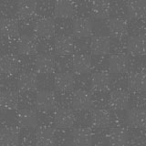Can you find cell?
Returning a JSON list of instances; mask_svg holds the SVG:
<instances>
[{"mask_svg": "<svg viewBox=\"0 0 146 146\" xmlns=\"http://www.w3.org/2000/svg\"><path fill=\"white\" fill-rule=\"evenodd\" d=\"M18 102V95L15 91L12 90H7L4 91L1 94L0 98V105L3 111H11L17 107Z\"/></svg>", "mask_w": 146, "mask_h": 146, "instance_id": "1f68e13d", "label": "cell"}, {"mask_svg": "<svg viewBox=\"0 0 146 146\" xmlns=\"http://www.w3.org/2000/svg\"><path fill=\"white\" fill-rule=\"evenodd\" d=\"M38 84V78L36 73L31 71L23 72L17 80V88L21 91L35 90Z\"/></svg>", "mask_w": 146, "mask_h": 146, "instance_id": "9a60e30c", "label": "cell"}, {"mask_svg": "<svg viewBox=\"0 0 146 146\" xmlns=\"http://www.w3.org/2000/svg\"><path fill=\"white\" fill-rule=\"evenodd\" d=\"M111 77L107 71H98L91 78L90 87L95 91H105L111 85Z\"/></svg>", "mask_w": 146, "mask_h": 146, "instance_id": "7c38bea8", "label": "cell"}, {"mask_svg": "<svg viewBox=\"0 0 146 146\" xmlns=\"http://www.w3.org/2000/svg\"><path fill=\"white\" fill-rule=\"evenodd\" d=\"M90 11L94 17L103 19L110 16L111 4L108 0H94L90 6Z\"/></svg>", "mask_w": 146, "mask_h": 146, "instance_id": "484cf974", "label": "cell"}, {"mask_svg": "<svg viewBox=\"0 0 146 146\" xmlns=\"http://www.w3.org/2000/svg\"><path fill=\"white\" fill-rule=\"evenodd\" d=\"M111 48V41L107 36H96L91 39L90 48L94 55L103 56L110 52Z\"/></svg>", "mask_w": 146, "mask_h": 146, "instance_id": "3957f363", "label": "cell"}, {"mask_svg": "<svg viewBox=\"0 0 146 146\" xmlns=\"http://www.w3.org/2000/svg\"><path fill=\"white\" fill-rule=\"evenodd\" d=\"M72 106L77 111H87L93 104L92 95L88 90H78L72 95Z\"/></svg>", "mask_w": 146, "mask_h": 146, "instance_id": "6da1fadb", "label": "cell"}, {"mask_svg": "<svg viewBox=\"0 0 146 146\" xmlns=\"http://www.w3.org/2000/svg\"><path fill=\"white\" fill-rule=\"evenodd\" d=\"M56 141L55 131L48 126H42L36 132V143L38 145H51Z\"/></svg>", "mask_w": 146, "mask_h": 146, "instance_id": "d6986e66", "label": "cell"}, {"mask_svg": "<svg viewBox=\"0 0 146 146\" xmlns=\"http://www.w3.org/2000/svg\"><path fill=\"white\" fill-rule=\"evenodd\" d=\"M38 11V5L33 0H22L18 4L17 14L21 19H29L33 17Z\"/></svg>", "mask_w": 146, "mask_h": 146, "instance_id": "603a6c76", "label": "cell"}, {"mask_svg": "<svg viewBox=\"0 0 146 146\" xmlns=\"http://www.w3.org/2000/svg\"><path fill=\"white\" fill-rule=\"evenodd\" d=\"M76 12L75 4L71 0H58L54 7V13L58 17L70 18Z\"/></svg>", "mask_w": 146, "mask_h": 146, "instance_id": "ac0fdd59", "label": "cell"}, {"mask_svg": "<svg viewBox=\"0 0 146 146\" xmlns=\"http://www.w3.org/2000/svg\"><path fill=\"white\" fill-rule=\"evenodd\" d=\"M41 1H48V0H41Z\"/></svg>", "mask_w": 146, "mask_h": 146, "instance_id": "74e56055", "label": "cell"}, {"mask_svg": "<svg viewBox=\"0 0 146 146\" xmlns=\"http://www.w3.org/2000/svg\"><path fill=\"white\" fill-rule=\"evenodd\" d=\"M143 27H144V30H145V33H146V21L144 22V26H143Z\"/></svg>", "mask_w": 146, "mask_h": 146, "instance_id": "d6a6232c", "label": "cell"}, {"mask_svg": "<svg viewBox=\"0 0 146 146\" xmlns=\"http://www.w3.org/2000/svg\"><path fill=\"white\" fill-rule=\"evenodd\" d=\"M130 102V97L126 91L123 90H114L110 94L108 100V104L112 110L121 111L128 107Z\"/></svg>", "mask_w": 146, "mask_h": 146, "instance_id": "8992f818", "label": "cell"}, {"mask_svg": "<svg viewBox=\"0 0 146 146\" xmlns=\"http://www.w3.org/2000/svg\"><path fill=\"white\" fill-rule=\"evenodd\" d=\"M144 65H145V68H146V59H145V63H144Z\"/></svg>", "mask_w": 146, "mask_h": 146, "instance_id": "d590c367", "label": "cell"}, {"mask_svg": "<svg viewBox=\"0 0 146 146\" xmlns=\"http://www.w3.org/2000/svg\"><path fill=\"white\" fill-rule=\"evenodd\" d=\"M71 140L76 145H90L92 143L93 133L89 128H78L72 131Z\"/></svg>", "mask_w": 146, "mask_h": 146, "instance_id": "ffe728a7", "label": "cell"}, {"mask_svg": "<svg viewBox=\"0 0 146 146\" xmlns=\"http://www.w3.org/2000/svg\"><path fill=\"white\" fill-rule=\"evenodd\" d=\"M145 143H146V132H145Z\"/></svg>", "mask_w": 146, "mask_h": 146, "instance_id": "8d00e7d4", "label": "cell"}, {"mask_svg": "<svg viewBox=\"0 0 146 146\" xmlns=\"http://www.w3.org/2000/svg\"><path fill=\"white\" fill-rule=\"evenodd\" d=\"M19 67V59L13 54L4 55L0 61V70L4 75L12 76L17 73Z\"/></svg>", "mask_w": 146, "mask_h": 146, "instance_id": "4fadbf2b", "label": "cell"}, {"mask_svg": "<svg viewBox=\"0 0 146 146\" xmlns=\"http://www.w3.org/2000/svg\"><path fill=\"white\" fill-rule=\"evenodd\" d=\"M128 132L125 129L121 127L112 128L107 133L106 139L108 143L111 145H125L128 143Z\"/></svg>", "mask_w": 146, "mask_h": 146, "instance_id": "7402d4cb", "label": "cell"}, {"mask_svg": "<svg viewBox=\"0 0 146 146\" xmlns=\"http://www.w3.org/2000/svg\"><path fill=\"white\" fill-rule=\"evenodd\" d=\"M127 51L131 56H140L146 52V38L141 35L131 36L127 41Z\"/></svg>", "mask_w": 146, "mask_h": 146, "instance_id": "ba28073f", "label": "cell"}, {"mask_svg": "<svg viewBox=\"0 0 146 146\" xmlns=\"http://www.w3.org/2000/svg\"><path fill=\"white\" fill-rule=\"evenodd\" d=\"M38 42L34 38L24 35L20 36L17 42V50L23 55H34L38 51Z\"/></svg>", "mask_w": 146, "mask_h": 146, "instance_id": "44dd1931", "label": "cell"}, {"mask_svg": "<svg viewBox=\"0 0 146 146\" xmlns=\"http://www.w3.org/2000/svg\"><path fill=\"white\" fill-rule=\"evenodd\" d=\"M34 32L39 38H48L55 33V23L50 17H41L36 21Z\"/></svg>", "mask_w": 146, "mask_h": 146, "instance_id": "7a4b0ae2", "label": "cell"}, {"mask_svg": "<svg viewBox=\"0 0 146 146\" xmlns=\"http://www.w3.org/2000/svg\"><path fill=\"white\" fill-rule=\"evenodd\" d=\"M128 89L133 92H141L146 89V75L143 71L133 70L128 76Z\"/></svg>", "mask_w": 146, "mask_h": 146, "instance_id": "52a82bcc", "label": "cell"}, {"mask_svg": "<svg viewBox=\"0 0 146 146\" xmlns=\"http://www.w3.org/2000/svg\"><path fill=\"white\" fill-rule=\"evenodd\" d=\"M19 143V131L16 127H4L0 133V144L2 146H15Z\"/></svg>", "mask_w": 146, "mask_h": 146, "instance_id": "2e32d148", "label": "cell"}, {"mask_svg": "<svg viewBox=\"0 0 146 146\" xmlns=\"http://www.w3.org/2000/svg\"><path fill=\"white\" fill-rule=\"evenodd\" d=\"M75 114L70 110L61 108L58 110L54 116V122L59 128H70L75 123Z\"/></svg>", "mask_w": 146, "mask_h": 146, "instance_id": "8fae6325", "label": "cell"}, {"mask_svg": "<svg viewBox=\"0 0 146 146\" xmlns=\"http://www.w3.org/2000/svg\"><path fill=\"white\" fill-rule=\"evenodd\" d=\"M127 121L133 128H143L146 125V111L139 108L131 109L127 113Z\"/></svg>", "mask_w": 146, "mask_h": 146, "instance_id": "d4e9b609", "label": "cell"}, {"mask_svg": "<svg viewBox=\"0 0 146 146\" xmlns=\"http://www.w3.org/2000/svg\"><path fill=\"white\" fill-rule=\"evenodd\" d=\"M110 34L116 38H121L128 33V23L122 17H111L107 23Z\"/></svg>", "mask_w": 146, "mask_h": 146, "instance_id": "277c9868", "label": "cell"}, {"mask_svg": "<svg viewBox=\"0 0 146 146\" xmlns=\"http://www.w3.org/2000/svg\"><path fill=\"white\" fill-rule=\"evenodd\" d=\"M91 123L96 128H106L111 123V114L105 109H97L91 115Z\"/></svg>", "mask_w": 146, "mask_h": 146, "instance_id": "4dcf8cb0", "label": "cell"}, {"mask_svg": "<svg viewBox=\"0 0 146 146\" xmlns=\"http://www.w3.org/2000/svg\"><path fill=\"white\" fill-rule=\"evenodd\" d=\"M54 83L56 89L60 91L71 90L75 85V79L70 72H60L55 77Z\"/></svg>", "mask_w": 146, "mask_h": 146, "instance_id": "4316f807", "label": "cell"}, {"mask_svg": "<svg viewBox=\"0 0 146 146\" xmlns=\"http://www.w3.org/2000/svg\"><path fill=\"white\" fill-rule=\"evenodd\" d=\"M117 1H121V0H117Z\"/></svg>", "mask_w": 146, "mask_h": 146, "instance_id": "ab89813d", "label": "cell"}, {"mask_svg": "<svg viewBox=\"0 0 146 146\" xmlns=\"http://www.w3.org/2000/svg\"><path fill=\"white\" fill-rule=\"evenodd\" d=\"M35 66L36 70L42 74L51 73L55 68V60L52 56L48 54H41L36 58Z\"/></svg>", "mask_w": 146, "mask_h": 146, "instance_id": "cb8c5ba5", "label": "cell"}, {"mask_svg": "<svg viewBox=\"0 0 146 146\" xmlns=\"http://www.w3.org/2000/svg\"><path fill=\"white\" fill-rule=\"evenodd\" d=\"M36 106L42 111H48L56 106V97L50 90H41L36 96Z\"/></svg>", "mask_w": 146, "mask_h": 146, "instance_id": "5b68a950", "label": "cell"}, {"mask_svg": "<svg viewBox=\"0 0 146 146\" xmlns=\"http://www.w3.org/2000/svg\"><path fill=\"white\" fill-rule=\"evenodd\" d=\"M91 58L88 55L85 54H78L73 57L71 60L72 70L76 74L82 75L89 72L91 68Z\"/></svg>", "mask_w": 146, "mask_h": 146, "instance_id": "30bf717a", "label": "cell"}, {"mask_svg": "<svg viewBox=\"0 0 146 146\" xmlns=\"http://www.w3.org/2000/svg\"><path fill=\"white\" fill-rule=\"evenodd\" d=\"M17 121L24 128H35L38 125V116L31 109H24L17 114Z\"/></svg>", "mask_w": 146, "mask_h": 146, "instance_id": "83f0119b", "label": "cell"}, {"mask_svg": "<svg viewBox=\"0 0 146 146\" xmlns=\"http://www.w3.org/2000/svg\"><path fill=\"white\" fill-rule=\"evenodd\" d=\"M78 1H87V0H78Z\"/></svg>", "mask_w": 146, "mask_h": 146, "instance_id": "e575fe53", "label": "cell"}, {"mask_svg": "<svg viewBox=\"0 0 146 146\" xmlns=\"http://www.w3.org/2000/svg\"><path fill=\"white\" fill-rule=\"evenodd\" d=\"M6 1H11V0H6Z\"/></svg>", "mask_w": 146, "mask_h": 146, "instance_id": "f35d334b", "label": "cell"}, {"mask_svg": "<svg viewBox=\"0 0 146 146\" xmlns=\"http://www.w3.org/2000/svg\"><path fill=\"white\" fill-rule=\"evenodd\" d=\"M128 16L134 19L143 17L146 15L145 0H131L127 5Z\"/></svg>", "mask_w": 146, "mask_h": 146, "instance_id": "f1b7e54d", "label": "cell"}, {"mask_svg": "<svg viewBox=\"0 0 146 146\" xmlns=\"http://www.w3.org/2000/svg\"><path fill=\"white\" fill-rule=\"evenodd\" d=\"M1 33L7 39L16 38L19 33L18 24L12 18H4L1 21Z\"/></svg>", "mask_w": 146, "mask_h": 146, "instance_id": "f546056e", "label": "cell"}, {"mask_svg": "<svg viewBox=\"0 0 146 146\" xmlns=\"http://www.w3.org/2000/svg\"><path fill=\"white\" fill-rule=\"evenodd\" d=\"M109 68L112 73H123L129 67V60L126 55L121 53L113 54L108 60Z\"/></svg>", "mask_w": 146, "mask_h": 146, "instance_id": "5bb4252c", "label": "cell"}, {"mask_svg": "<svg viewBox=\"0 0 146 146\" xmlns=\"http://www.w3.org/2000/svg\"><path fill=\"white\" fill-rule=\"evenodd\" d=\"M144 102H145V106H146V96H145V98H144Z\"/></svg>", "mask_w": 146, "mask_h": 146, "instance_id": "836d02e7", "label": "cell"}, {"mask_svg": "<svg viewBox=\"0 0 146 146\" xmlns=\"http://www.w3.org/2000/svg\"><path fill=\"white\" fill-rule=\"evenodd\" d=\"M72 32L80 38L89 36L92 33V22L89 17H78L72 23Z\"/></svg>", "mask_w": 146, "mask_h": 146, "instance_id": "9c48e42d", "label": "cell"}, {"mask_svg": "<svg viewBox=\"0 0 146 146\" xmlns=\"http://www.w3.org/2000/svg\"><path fill=\"white\" fill-rule=\"evenodd\" d=\"M55 51L58 55H65L71 54L75 48V42L71 36H60L56 38L54 44Z\"/></svg>", "mask_w": 146, "mask_h": 146, "instance_id": "e0dca14e", "label": "cell"}]
</instances>
